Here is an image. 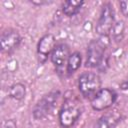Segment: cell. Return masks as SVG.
<instances>
[{"label": "cell", "instance_id": "13", "mask_svg": "<svg viewBox=\"0 0 128 128\" xmlns=\"http://www.w3.org/2000/svg\"><path fill=\"white\" fill-rule=\"evenodd\" d=\"M25 94H26L25 86L23 84H21V83L13 84L9 89L10 97L15 99V100H22L25 97Z\"/></svg>", "mask_w": 128, "mask_h": 128}, {"label": "cell", "instance_id": "6", "mask_svg": "<svg viewBox=\"0 0 128 128\" xmlns=\"http://www.w3.org/2000/svg\"><path fill=\"white\" fill-rule=\"evenodd\" d=\"M117 99V93L110 88L100 89L96 95L91 98V107L96 111H102L110 108Z\"/></svg>", "mask_w": 128, "mask_h": 128}, {"label": "cell", "instance_id": "5", "mask_svg": "<svg viewBox=\"0 0 128 128\" xmlns=\"http://www.w3.org/2000/svg\"><path fill=\"white\" fill-rule=\"evenodd\" d=\"M59 97V91H52L43 96L35 105L33 109V116L35 119H43L51 113Z\"/></svg>", "mask_w": 128, "mask_h": 128}, {"label": "cell", "instance_id": "3", "mask_svg": "<svg viewBox=\"0 0 128 128\" xmlns=\"http://www.w3.org/2000/svg\"><path fill=\"white\" fill-rule=\"evenodd\" d=\"M78 88L84 97L91 99L101 89V79L96 73L84 72L78 79Z\"/></svg>", "mask_w": 128, "mask_h": 128}, {"label": "cell", "instance_id": "18", "mask_svg": "<svg viewBox=\"0 0 128 128\" xmlns=\"http://www.w3.org/2000/svg\"><path fill=\"white\" fill-rule=\"evenodd\" d=\"M32 3L35 4V5H45V4H49L50 2H48V1H45V2H43V1H38V2H36V1H32Z\"/></svg>", "mask_w": 128, "mask_h": 128}, {"label": "cell", "instance_id": "7", "mask_svg": "<svg viewBox=\"0 0 128 128\" xmlns=\"http://www.w3.org/2000/svg\"><path fill=\"white\" fill-rule=\"evenodd\" d=\"M0 42H1L2 51L6 53H10L15 48L18 47V45L21 42V37L16 30L8 29L2 32Z\"/></svg>", "mask_w": 128, "mask_h": 128}, {"label": "cell", "instance_id": "11", "mask_svg": "<svg viewBox=\"0 0 128 128\" xmlns=\"http://www.w3.org/2000/svg\"><path fill=\"white\" fill-rule=\"evenodd\" d=\"M84 5L83 1H72V0H68L65 1L62 5V11L63 13L68 16V17H72L74 15H76L80 9L82 8V6Z\"/></svg>", "mask_w": 128, "mask_h": 128}, {"label": "cell", "instance_id": "14", "mask_svg": "<svg viewBox=\"0 0 128 128\" xmlns=\"http://www.w3.org/2000/svg\"><path fill=\"white\" fill-rule=\"evenodd\" d=\"M111 32H112V36H113L114 40L121 41V39L123 37V32H124V23H123V21H117L116 23H114Z\"/></svg>", "mask_w": 128, "mask_h": 128}, {"label": "cell", "instance_id": "15", "mask_svg": "<svg viewBox=\"0 0 128 128\" xmlns=\"http://www.w3.org/2000/svg\"><path fill=\"white\" fill-rule=\"evenodd\" d=\"M119 6H120V10L122 12V14L126 17H128V0H122L119 2Z\"/></svg>", "mask_w": 128, "mask_h": 128}, {"label": "cell", "instance_id": "17", "mask_svg": "<svg viewBox=\"0 0 128 128\" xmlns=\"http://www.w3.org/2000/svg\"><path fill=\"white\" fill-rule=\"evenodd\" d=\"M120 88H121L122 90H128V80L124 81V82L120 85Z\"/></svg>", "mask_w": 128, "mask_h": 128}, {"label": "cell", "instance_id": "2", "mask_svg": "<svg viewBox=\"0 0 128 128\" xmlns=\"http://www.w3.org/2000/svg\"><path fill=\"white\" fill-rule=\"evenodd\" d=\"M110 40L108 36H100L98 39L92 40L87 48V57H86V66L94 68L99 66L104 57V53Z\"/></svg>", "mask_w": 128, "mask_h": 128}, {"label": "cell", "instance_id": "4", "mask_svg": "<svg viewBox=\"0 0 128 128\" xmlns=\"http://www.w3.org/2000/svg\"><path fill=\"white\" fill-rule=\"evenodd\" d=\"M114 25V11L110 3H105L102 6L100 17L96 24V32L99 36H108Z\"/></svg>", "mask_w": 128, "mask_h": 128}, {"label": "cell", "instance_id": "10", "mask_svg": "<svg viewBox=\"0 0 128 128\" xmlns=\"http://www.w3.org/2000/svg\"><path fill=\"white\" fill-rule=\"evenodd\" d=\"M70 56V50L67 44L60 43L55 46L51 53V61L57 67H62L67 63Z\"/></svg>", "mask_w": 128, "mask_h": 128}, {"label": "cell", "instance_id": "1", "mask_svg": "<svg viewBox=\"0 0 128 128\" xmlns=\"http://www.w3.org/2000/svg\"><path fill=\"white\" fill-rule=\"evenodd\" d=\"M83 111V104L80 99L70 92L64 98L63 104L59 111V122L63 128L72 127L79 119Z\"/></svg>", "mask_w": 128, "mask_h": 128}, {"label": "cell", "instance_id": "16", "mask_svg": "<svg viewBox=\"0 0 128 128\" xmlns=\"http://www.w3.org/2000/svg\"><path fill=\"white\" fill-rule=\"evenodd\" d=\"M3 128H17V124L13 119H9L3 123Z\"/></svg>", "mask_w": 128, "mask_h": 128}, {"label": "cell", "instance_id": "12", "mask_svg": "<svg viewBox=\"0 0 128 128\" xmlns=\"http://www.w3.org/2000/svg\"><path fill=\"white\" fill-rule=\"evenodd\" d=\"M81 62H82V56L79 52H73L72 54H70L69 59L67 61V72L68 74H73L74 72H76L80 66H81Z\"/></svg>", "mask_w": 128, "mask_h": 128}, {"label": "cell", "instance_id": "9", "mask_svg": "<svg viewBox=\"0 0 128 128\" xmlns=\"http://www.w3.org/2000/svg\"><path fill=\"white\" fill-rule=\"evenodd\" d=\"M121 112L113 110L102 115L94 125V128H116L121 121Z\"/></svg>", "mask_w": 128, "mask_h": 128}, {"label": "cell", "instance_id": "8", "mask_svg": "<svg viewBox=\"0 0 128 128\" xmlns=\"http://www.w3.org/2000/svg\"><path fill=\"white\" fill-rule=\"evenodd\" d=\"M56 45H57L56 39L53 34L48 33V34H45L44 36H42L37 45V53L39 55V59L43 58V62H44L46 60L47 56L52 53V51Z\"/></svg>", "mask_w": 128, "mask_h": 128}]
</instances>
